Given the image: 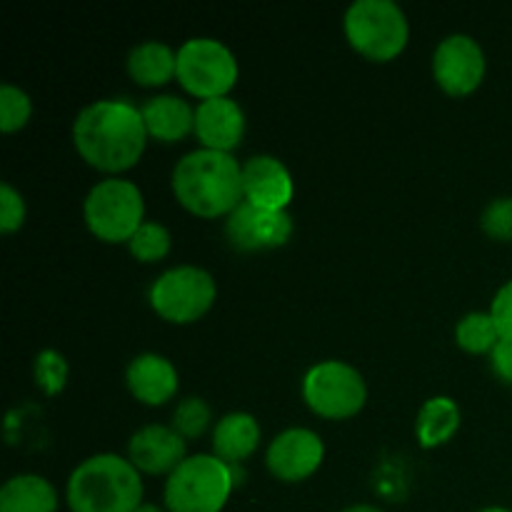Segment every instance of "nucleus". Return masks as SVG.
Segmentation results:
<instances>
[{
    "instance_id": "1",
    "label": "nucleus",
    "mask_w": 512,
    "mask_h": 512,
    "mask_svg": "<svg viewBox=\"0 0 512 512\" xmlns=\"http://www.w3.org/2000/svg\"><path fill=\"white\" fill-rule=\"evenodd\" d=\"M75 153L105 178H123L143 160L148 130L138 105L125 98H103L85 105L73 120Z\"/></svg>"
},
{
    "instance_id": "2",
    "label": "nucleus",
    "mask_w": 512,
    "mask_h": 512,
    "mask_svg": "<svg viewBox=\"0 0 512 512\" xmlns=\"http://www.w3.org/2000/svg\"><path fill=\"white\" fill-rule=\"evenodd\" d=\"M170 188L180 208L195 218H228L243 203V165L233 153L195 148L175 163Z\"/></svg>"
},
{
    "instance_id": "3",
    "label": "nucleus",
    "mask_w": 512,
    "mask_h": 512,
    "mask_svg": "<svg viewBox=\"0 0 512 512\" xmlns=\"http://www.w3.org/2000/svg\"><path fill=\"white\" fill-rule=\"evenodd\" d=\"M143 495V475L118 453L90 455L75 465L65 483L70 512H135Z\"/></svg>"
},
{
    "instance_id": "4",
    "label": "nucleus",
    "mask_w": 512,
    "mask_h": 512,
    "mask_svg": "<svg viewBox=\"0 0 512 512\" xmlns=\"http://www.w3.org/2000/svg\"><path fill=\"white\" fill-rule=\"evenodd\" d=\"M350 48L370 63L400 58L410 43V23L395 0H355L343 15Z\"/></svg>"
},
{
    "instance_id": "5",
    "label": "nucleus",
    "mask_w": 512,
    "mask_h": 512,
    "mask_svg": "<svg viewBox=\"0 0 512 512\" xmlns=\"http://www.w3.org/2000/svg\"><path fill=\"white\" fill-rule=\"evenodd\" d=\"M235 483V468L218 455H188L180 468L165 478L163 508L168 512H223Z\"/></svg>"
},
{
    "instance_id": "6",
    "label": "nucleus",
    "mask_w": 512,
    "mask_h": 512,
    "mask_svg": "<svg viewBox=\"0 0 512 512\" xmlns=\"http://www.w3.org/2000/svg\"><path fill=\"white\" fill-rule=\"evenodd\" d=\"M85 228L105 245H128L145 223L143 190L128 178H103L83 200Z\"/></svg>"
},
{
    "instance_id": "7",
    "label": "nucleus",
    "mask_w": 512,
    "mask_h": 512,
    "mask_svg": "<svg viewBox=\"0 0 512 512\" xmlns=\"http://www.w3.org/2000/svg\"><path fill=\"white\" fill-rule=\"evenodd\" d=\"M218 283L200 265H175L160 273L148 290V303L170 325H193L210 313Z\"/></svg>"
},
{
    "instance_id": "8",
    "label": "nucleus",
    "mask_w": 512,
    "mask_h": 512,
    "mask_svg": "<svg viewBox=\"0 0 512 512\" xmlns=\"http://www.w3.org/2000/svg\"><path fill=\"white\" fill-rule=\"evenodd\" d=\"M303 403L323 420H350L368 403V383L355 365L345 360H323L308 368L300 383Z\"/></svg>"
},
{
    "instance_id": "9",
    "label": "nucleus",
    "mask_w": 512,
    "mask_h": 512,
    "mask_svg": "<svg viewBox=\"0 0 512 512\" xmlns=\"http://www.w3.org/2000/svg\"><path fill=\"white\" fill-rule=\"evenodd\" d=\"M240 78L233 50L218 38H190L178 48L175 80L188 95L203 100L228 98Z\"/></svg>"
},
{
    "instance_id": "10",
    "label": "nucleus",
    "mask_w": 512,
    "mask_h": 512,
    "mask_svg": "<svg viewBox=\"0 0 512 512\" xmlns=\"http://www.w3.org/2000/svg\"><path fill=\"white\" fill-rule=\"evenodd\" d=\"M433 80L450 98H468L483 85L488 60L473 35L453 33L435 45Z\"/></svg>"
},
{
    "instance_id": "11",
    "label": "nucleus",
    "mask_w": 512,
    "mask_h": 512,
    "mask_svg": "<svg viewBox=\"0 0 512 512\" xmlns=\"http://www.w3.org/2000/svg\"><path fill=\"white\" fill-rule=\"evenodd\" d=\"M293 215L288 210L258 208L253 203H240L225 218V240L238 253H265L283 248L293 238Z\"/></svg>"
},
{
    "instance_id": "12",
    "label": "nucleus",
    "mask_w": 512,
    "mask_h": 512,
    "mask_svg": "<svg viewBox=\"0 0 512 512\" xmlns=\"http://www.w3.org/2000/svg\"><path fill=\"white\" fill-rule=\"evenodd\" d=\"M325 463V443L315 430L288 428L270 440L265 468L280 483H305Z\"/></svg>"
},
{
    "instance_id": "13",
    "label": "nucleus",
    "mask_w": 512,
    "mask_h": 512,
    "mask_svg": "<svg viewBox=\"0 0 512 512\" xmlns=\"http://www.w3.org/2000/svg\"><path fill=\"white\" fill-rule=\"evenodd\" d=\"M125 458L138 468L140 475H153V478L165 475L168 478L188 458V440L173 425H143L130 435Z\"/></svg>"
},
{
    "instance_id": "14",
    "label": "nucleus",
    "mask_w": 512,
    "mask_h": 512,
    "mask_svg": "<svg viewBox=\"0 0 512 512\" xmlns=\"http://www.w3.org/2000/svg\"><path fill=\"white\" fill-rule=\"evenodd\" d=\"M295 183L285 163L275 155L260 153L243 163V200L258 208L288 210Z\"/></svg>"
},
{
    "instance_id": "15",
    "label": "nucleus",
    "mask_w": 512,
    "mask_h": 512,
    "mask_svg": "<svg viewBox=\"0 0 512 512\" xmlns=\"http://www.w3.org/2000/svg\"><path fill=\"white\" fill-rule=\"evenodd\" d=\"M195 138L200 148L233 153L245 138V110L238 100L213 98L195 105Z\"/></svg>"
},
{
    "instance_id": "16",
    "label": "nucleus",
    "mask_w": 512,
    "mask_h": 512,
    "mask_svg": "<svg viewBox=\"0 0 512 512\" xmlns=\"http://www.w3.org/2000/svg\"><path fill=\"white\" fill-rule=\"evenodd\" d=\"M125 388L140 405H168L180 388L178 368L160 353H140L125 368Z\"/></svg>"
},
{
    "instance_id": "17",
    "label": "nucleus",
    "mask_w": 512,
    "mask_h": 512,
    "mask_svg": "<svg viewBox=\"0 0 512 512\" xmlns=\"http://www.w3.org/2000/svg\"><path fill=\"white\" fill-rule=\"evenodd\" d=\"M150 140L175 145L195 133V108L173 93L153 95L140 108Z\"/></svg>"
},
{
    "instance_id": "18",
    "label": "nucleus",
    "mask_w": 512,
    "mask_h": 512,
    "mask_svg": "<svg viewBox=\"0 0 512 512\" xmlns=\"http://www.w3.org/2000/svg\"><path fill=\"white\" fill-rule=\"evenodd\" d=\"M260 440H263L260 423L255 420V415L245 413V410L223 415L213 425V455H218L233 468L258 453Z\"/></svg>"
},
{
    "instance_id": "19",
    "label": "nucleus",
    "mask_w": 512,
    "mask_h": 512,
    "mask_svg": "<svg viewBox=\"0 0 512 512\" xmlns=\"http://www.w3.org/2000/svg\"><path fill=\"white\" fill-rule=\"evenodd\" d=\"M125 70L140 88H163L178 75V50L160 40H145L130 50Z\"/></svg>"
},
{
    "instance_id": "20",
    "label": "nucleus",
    "mask_w": 512,
    "mask_h": 512,
    "mask_svg": "<svg viewBox=\"0 0 512 512\" xmlns=\"http://www.w3.org/2000/svg\"><path fill=\"white\" fill-rule=\"evenodd\" d=\"M460 425H463L460 405L453 398H448V395H435V398L425 400L423 408L418 410L415 440H418L423 450L443 448V445H448L458 435Z\"/></svg>"
},
{
    "instance_id": "21",
    "label": "nucleus",
    "mask_w": 512,
    "mask_h": 512,
    "mask_svg": "<svg viewBox=\"0 0 512 512\" xmlns=\"http://www.w3.org/2000/svg\"><path fill=\"white\" fill-rule=\"evenodd\" d=\"M55 485L38 473H20L0 488V512H58Z\"/></svg>"
},
{
    "instance_id": "22",
    "label": "nucleus",
    "mask_w": 512,
    "mask_h": 512,
    "mask_svg": "<svg viewBox=\"0 0 512 512\" xmlns=\"http://www.w3.org/2000/svg\"><path fill=\"white\" fill-rule=\"evenodd\" d=\"M498 325L490 310H473L455 325V343L468 355H490L500 343Z\"/></svg>"
},
{
    "instance_id": "23",
    "label": "nucleus",
    "mask_w": 512,
    "mask_h": 512,
    "mask_svg": "<svg viewBox=\"0 0 512 512\" xmlns=\"http://www.w3.org/2000/svg\"><path fill=\"white\" fill-rule=\"evenodd\" d=\"M170 250H173V235L163 223H155V220H145L128 240V253L143 265L160 263L168 258Z\"/></svg>"
},
{
    "instance_id": "24",
    "label": "nucleus",
    "mask_w": 512,
    "mask_h": 512,
    "mask_svg": "<svg viewBox=\"0 0 512 512\" xmlns=\"http://www.w3.org/2000/svg\"><path fill=\"white\" fill-rule=\"evenodd\" d=\"M173 425L185 440H198L205 435L213 425V410H210L208 400L198 398V395H188L180 400L173 410Z\"/></svg>"
},
{
    "instance_id": "25",
    "label": "nucleus",
    "mask_w": 512,
    "mask_h": 512,
    "mask_svg": "<svg viewBox=\"0 0 512 512\" xmlns=\"http://www.w3.org/2000/svg\"><path fill=\"white\" fill-rule=\"evenodd\" d=\"M33 118V100L13 83L0 85V130L5 135L18 133Z\"/></svg>"
},
{
    "instance_id": "26",
    "label": "nucleus",
    "mask_w": 512,
    "mask_h": 512,
    "mask_svg": "<svg viewBox=\"0 0 512 512\" xmlns=\"http://www.w3.org/2000/svg\"><path fill=\"white\" fill-rule=\"evenodd\" d=\"M68 375H70V368L63 353H58V350H40V353L35 355V363H33L35 385H38L48 398L63 393L65 385H68Z\"/></svg>"
},
{
    "instance_id": "27",
    "label": "nucleus",
    "mask_w": 512,
    "mask_h": 512,
    "mask_svg": "<svg viewBox=\"0 0 512 512\" xmlns=\"http://www.w3.org/2000/svg\"><path fill=\"white\" fill-rule=\"evenodd\" d=\"M480 230L495 243H512V198L503 195L485 205L480 213Z\"/></svg>"
},
{
    "instance_id": "28",
    "label": "nucleus",
    "mask_w": 512,
    "mask_h": 512,
    "mask_svg": "<svg viewBox=\"0 0 512 512\" xmlns=\"http://www.w3.org/2000/svg\"><path fill=\"white\" fill-rule=\"evenodd\" d=\"M25 218H28V205H25L23 193L10 183L0 185V233H18L25 225Z\"/></svg>"
},
{
    "instance_id": "29",
    "label": "nucleus",
    "mask_w": 512,
    "mask_h": 512,
    "mask_svg": "<svg viewBox=\"0 0 512 512\" xmlns=\"http://www.w3.org/2000/svg\"><path fill=\"white\" fill-rule=\"evenodd\" d=\"M490 315H493L495 325H498L500 338L512 340V280L500 285L493 303H490Z\"/></svg>"
},
{
    "instance_id": "30",
    "label": "nucleus",
    "mask_w": 512,
    "mask_h": 512,
    "mask_svg": "<svg viewBox=\"0 0 512 512\" xmlns=\"http://www.w3.org/2000/svg\"><path fill=\"white\" fill-rule=\"evenodd\" d=\"M490 368L500 383L512 388V340H500L498 348L490 353Z\"/></svg>"
},
{
    "instance_id": "31",
    "label": "nucleus",
    "mask_w": 512,
    "mask_h": 512,
    "mask_svg": "<svg viewBox=\"0 0 512 512\" xmlns=\"http://www.w3.org/2000/svg\"><path fill=\"white\" fill-rule=\"evenodd\" d=\"M340 512H385V510L375 508V505H350V508H345Z\"/></svg>"
},
{
    "instance_id": "32",
    "label": "nucleus",
    "mask_w": 512,
    "mask_h": 512,
    "mask_svg": "<svg viewBox=\"0 0 512 512\" xmlns=\"http://www.w3.org/2000/svg\"><path fill=\"white\" fill-rule=\"evenodd\" d=\"M135 512H168V510L160 508V505H153V503H143Z\"/></svg>"
},
{
    "instance_id": "33",
    "label": "nucleus",
    "mask_w": 512,
    "mask_h": 512,
    "mask_svg": "<svg viewBox=\"0 0 512 512\" xmlns=\"http://www.w3.org/2000/svg\"><path fill=\"white\" fill-rule=\"evenodd\" d=\"M478 512H512V510H508V508H483Z\"/></svg>"
}]
</instances>
